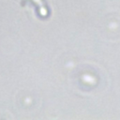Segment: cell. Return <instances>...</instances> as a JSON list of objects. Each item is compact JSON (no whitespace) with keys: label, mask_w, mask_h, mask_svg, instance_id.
I'll use <instances>...</instances> for the list:
<instances>
[{"label":"cell","mask_w":120,"mask_h":120,"mask_svg":"<svg viewBox=\"0 0 120 120\" xmlns=\"http://www.w3.org/2000/svg\"><path fill=\"white\" fill-rule=\"evenodd\" d=\"M38 8V10L39 12V14L43 17H47L48 14H49V10H48V8L44 2V0H31Z\"/></svg>","instance_id":"1"}]
</instances>
